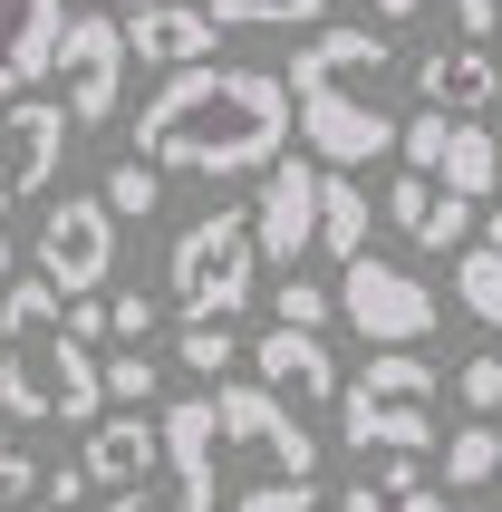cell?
I'll return each mask as SVG.
<instances>
[{"mask_svg": "<svg viewBox=\"0 0 502 512\" xmlns=\"http://www.w3.org/2000/svg\"><path fill=\"white\" fill-rule=\"evenodd\" d=\"M107 339H155V300H145V290H107Z\"/></svg>", "mask_w": 502, "mask_h": 512, "instance_id": "f1b7e54d", "label": "cell"}, {"mask_svg": "<svg viewBox=\"0 0 502 512\" xmlns=\"http://www.w3.org/2000/svg\"><path fill=\"white\" fill-rule=\"evenodd\" d=\"M435 194H454V203L502 194V145H493V126H464V116H454L445 155H435Z\"/></svg>", "mask_w": 502, "mask_h": 512, "instance_id": "d6986e66", "label": "cell"}, {"mask_svg": "<svg viewBox=\"0 0 502 512\" xmlns=\"http://www.w3.org/2000/svg\"><path fill=\"white\" fill-rule=\"evenodd\" d=\"M493 474H502V426H483V416H474V426H454V445H445V484H454V493H483Z\"/></svg>", "mask_w": 502, "mask_h": 512, "instance_id": "7402d4cb", "label": "cell"}, {"mask_svg": "<svg viewBox=\"0 0 502 512\" xmlns=\"http://www.w3.org/2000/svg\"><path fill=\"white\" fill-rule=\"evenodd\" d=\"M493 78H502V58H493Z\"/></svg>", "mask_w": 502, "mask_h": 512, "instance_id": "60d3db41", "label": "cell"}, {"mask_svg": "<svg viewBox=\"0 0 502 512\" xmlns=\"http://www.w3.org/2000/svg\"><path fill=\"white\" fill-rule=\"evenodd\" d=\"M309 242H319V165L309 155H271L261 165V203H251V252L271 271H300Z\"/></svg>", "mask_w": 502, "mask_h": 512, "instance_id": "8fae6325", "label": "cell"}, {"mask_svg": "<svg viewBox=\"0 0 502 512\" xmlns=\"http://www.w3.org/2000/svg\"><path fill=\"white\" fill-rule=\"evenodd\" d=\"M49 503L58 512H87V474H78V464H58V474H49Z\"/></svg>", "mask_w": 502, "mask_h": 512, "instance_id": "d6a6232c", "label": "cell"}, {"mask_svg": "<svg viewBox=\"0 0 502 512\" xmlns=\"http://www.w3.org/2000/svg\"><path fill=\"white\" fill-rule=\"evenodd\" d=\"M29 493H39V464H29L20 445H0V512H20Z\"/></svg>", "mask_w": 502, "mask_h": 512, "instance_id": "4dcf8cb0", "label": "cell"}, {"mask_svg": "<svg viewBox=\"0 0 502 512\" xmlns=\"http://www.w3.org/2000/svg\"><path fill=\"white\" fill-rule=\"evenodd\" d=\"M97 203H107V223H145V213L165 203V184H155V165H136V155H126V165L97 184Z\"/></svg>", "mask_w": 502, "mask_h": 512, "instance_id": "cb8c5ba5", "label": "cell"}, {"mask_svg": "<svg viewBox=\"0 0 502 512\" xmlns=\"http://www.w3.org/2000/svg\"><path fill=\"white\" fill-rule=\"evenodd\" d=\"M58 107H68V126H107L116 107H126V39H116L107 10H68L58 20Z\"/></svg>", "mask_w": 502, "mask_h": 512, "instance_id": "ba28073f", "label": "cell"}, {"mask_svg": "<svg viewBox=\"0 0 502 512\" xmlns=\"http://www.w3.org/2000/svg\"><path fill=\"white\" fill-rule=\"evenodd\" d=\"M387 512H454V493H435V484H416V493H396Z\"/></svg>", "mask_w": 502, "mask_h": 512, "instance_id": "836d02e7", "label": "cell"}, {"mask_svg": "<svg viewBox=\"0 0 502 512\" xmlns=\"http://www.w3.org/2000/svg\"><path fill=\"white\" fill-rule=\"evenodd\" d=\"M174 358H184L194 377H223L232 358H242V339H232V319H194V329L174 339Z\"/></svg>", "mask_w": 502, "mask_h": 512, "instance_id": "d4e9b609", "label": "cell"}, {"mask_svg": "<svg viewBox=\"0 0 502 512\" xmlns=\"http://www.w3.org/2000/svg\"><path fill=\"white\" fill-rule=\"evenodd\" d=\"M0 416L10 426H97L107 416L97 348L58 329V290L39 271L0 281Z\"/></svg>", "mask_w": 502, "mask_h": 512, "instance_id": "3957f363", "label": "cell"}, {"mask_svg": "<svg viewBox=\"0 0 502 512\" xmlns=\"http://www.w3.org/2000/svg\"><path fill=\"white\" fill-rule=\"evenodd\" d=\"M68 145H78V126H68L58 97H10L0 107V213H20L29 194H49L58 165H68Z\"/></svg>", "mask_w": 502, "mask_h": 512, "instance_id": "30bf717a", "label": "cell"}, {"mask_svg": "<svg viewBox=\"0 0 502 512\" xmlns=\"http://www.w3.org/2000/svg\"><path fill=\"white\" fill-rule=\"evenodd\" d=\"M58 20H68V0H0V107H10V97H29V87L49 78Z\"/></svg>", "mask_w": 502, "mask_h": 512, "instance_id": "5bb4252c", "label": "cell"}, {"mask_svg": "<svg viewBox=\"0 0 502 512\" xmlns=\"http://www.w3.org/2000/svg\"><path fill=\"white\" fill-rule=\"evenodd\" d=\"M20 512H29V503H20Z\"/></svg>", "mask_w": 502, "mask_h": 512, "instance_id": "b9f144b4", "label": "cell"}, {"mask_svg": "<svg viewBox=\"0 0 502 512\" xmlns=\"http://www.w3.org/2000/svg\"><path fill=\"white\" fill-rule=\"evenodd\" d=\"M271 310H280V329H309V339H319V329L338 319V300H329L319 281H300V271H290V281L271 290Z\"/></svg>", "mask_w": 502, "mask_h": 512, "instance_id": "484cf974", "label": "cell"}, {"mask_svg": "<svg viewBox=\"0 0 502 512\" xmlns=\"http://www.w3.org/2000/svg\"><path fill=\"white\" fill-rule=\"evenodd\" d=\"M251 387H271L290 416L300 406H338V358L309 329H271V339H251Z\"/></svg>", "mask_w": 502, "mask_h": 512, "instance_id": "7c38bea8", "label": "cell"}, {"mask_svg": "<svg viewBox=\"0 0 502 512\" xmlns=\"http://www.w3.org/2000/svg\"><path fill=\"white\" fill-rule=\"evenodd\" d=\"M155 377H165V368H155L145 348H97V387H107V406H136V416H145V406H155Z\"/></svg>", "mask_w": 502, "mask_h": 512, "instance_id": "603a6c76", "label": "cell"}, {"mask_svg": "<svg viewBox=\"0 0 502 512\" xmlns=\"http://www.w3.org/2000/svg\"><path fill=\"white\" fill-rule=\"evenodd\" d=\"M338 512H387V493H377V484H348V493H338Z\"/></svg>", "mask_w": 502, "mask_h": 512, "instance_id": "e575fe53", "label": "cell"}, {"mask_svg": "<svg viewBox=\"0 0 502 512\" xmlns=\"http://www.w3.org/2000/svg\"><path fill=\"white\" fill-rule=\"evenodd\" d=\"M454 397H464V416H493V406H502V358H493V348L454 368Z\"/></svg>", "mask_w": 502, "mask_h": 512, "instance_id": "4316f807", "label": "cell"}, {"mask_svg": "<svg viewBox=\"0 0 502 512\" xmlns=\"http://www.w3.org/2000/svg\"><path fill=\"white\" fill-rule=\"evenodd\" d=\"M0 445H10V426H0Z\"/></svg>", "mask_w": 502, "mask_h": 512, "instance_id": "ab89813d", "label": "cell"}, {"mask_svg": "<svg viewBox=\"0 0 502 512\" xmlns=\"http://www.w3.org/2000/svg\"><path fill=\"white\" fill-rule=\"evenodd\" d=\"M387 223L406 232L416 252H464V242H474V203L435 194L425 174H396V184H387Z\"/></svg>", "mask_w": 502, "mask_h": 512, "instance_id": "e0dca14e", "label": "cell"}, {"mask_svg": "<svg viewBox=\"0 0 502 512\" xmlns=\"http://www.w3.org/2000/svg\"><path fill=\"white\" fill-rule=\"evenodd\" d=\"M116 39H126V58H145V68H165V78H174V68H203L223 29L203 20V10H184V0H145V10L116 20Z\"/></svg>", "mask_w": 502, "mask_h": 512, "instance_id": "4fadbf2b", "label": "cell"}, {"mask_svg": "<svg viewBox=\"0 0 502 512\" xmlns=\"http://www.w3.org/2000/svg\"><path fill=\"white\" fill-rule=\"evenodd\" d=\"M165 290H174V310H184V329H194V319H232L251 290H261V252H251V213L242 203H223V213H203V223L174 232Z\"/></svg>", "mask_w": 502, "mask_h": 512, "instance_id": "8992f818", "label": "cell"}, {"mask_svg": "<svg viewBox=\"0 0 502 512\" xmlns=\"http://www.w3.org/2000/svg\"><path fill=\"white\" fill-rule=\"evenodd\" d=\"M425 0H377V20H416Z\"/></svg>", "mask_w": 502, "mask_h": 512, "instance_id": "8d00e7d4", "label": "cell"}, {"mask_svg": "<svg viewBox=\"0 0 502 512\" xmlns=\"http://www.w3.org/2000/svg\"><path fill=\"white\" fill-rule=\"evenodd\" d=\"M116 271V223L97 194H68L39 213V281L58 290V300H97Z\"/></svg>", "mask_w": 502, "mask_h": 512, "instance_id": "9c48e42d", "label": "cell"}, {"mask_svg": "<svg viewBox=\"0 0 502 512\" xmlns=\"http://www.w3.org/2000/svg\"><path fill=\"white\" fill-rule=\"evenodd\" d=\"M213 29H319L329 0H203Z\"/></svg>", "mask_w": 502, "mask_h": 512, "instance_id": "44dd1931", "label": "cell"}, {"mask_svg": "<svg viewBox=\"0 0 502 512\" xmlns=\"http://www.w3.org/2000/svg\"><path fill=\"white\" fill-rule=\"evenodd\" d=\"M416 87H425V107L435 116H464V126H483V107L502 97V78H493V49H425L416 58Z\"/></svg>", "mask_w": 502, "mask_h": 512, "instance_id": "2e32d148", "label": "cell"}, {"mask_svg": "<svg viewBox=\"0 0 502 512\" xmlns=\"http://www.w3.org/2000/svg\"><path fill=\"white\" fill-rule=\"evenodd\" d=\"M116 10H145V0H116Z\"/></svg>", "mask_w": 502, "mask_h": 512, "instance_id": "f35d334b", "label": "cell"}, {"mask_svg": "<svg viewBox=\"0 0 502 512\" xmlns=\"http://www.w3.org/2000/svg\"><path fill=\"white\" fill-rule=\"evenodd\" d=\"M213 397V455H223V503L251 484H319V435L251 377H223L203 387Z\"/></svg>", "mask_w": 502, "mask_h": 512, "instance_id": "5b68a950", "label": "cell"}, {"mask_svg": "<svg viewBox=\"0 0 502 512\" xmlns=\"http://www.w3.org/2000/svg\"><path fill=\"white\" fill-rule=\"evenodd\" d=\"M367 484L396 503V493H416V484H425V455H367Z\"/></svg>", "mask_w": 502, "mask_h": 512, "instance_id": "f546056e", "label": "cell"}, {"mask_svg": "<svg viewBox=\"0 0 502 512\" xmlns=\"http://www.w3.org/2000/svg\"><path fill=\"white\" fill-rule=\"evenodd\" d=\"M87 493H136L155 474V426H145L136 406H107L97 426H87V455H78Z\"/></svg>", "mask_w": 502, "mask_h": 512, "instance_id": "9a60e30c", "label": "cell"}, {"mask_svg": "<svg viewBox=\"0 0 502 512\" xmlns=\"http://www.w3.org/2000/svg\"><path fill=\"white\" fill-rule=\"evenodd\" d=\"M271 155H290V97H280L271 68H174L136 116V165L155 174H203V184H232V174H261Z\"/></svg>", "mask_w": 502, "mask_h": 512, "instance_id": "6da1fadb", "label": "cell"}, {"mask_svg": "<svg viewBox=\"0 0 502 512\" xmlns=\"http://www.w3.org/2000/svg\"><path fill=\"white\" fill-rule=\"evenodd\" d=\"M454 310L502 329V252L493 242H464V252H454Z\"/></svg>", "mask_w": 502, "mask_h": 512, "instance_id": "ffe728a7", "label": "cell"}, {"mask_svg": "<svg viewBox=\"0 0 502 512\" xmlns=\"http://www.w3.org/2000/svg\"><path fill=\"white\" fill-rule=\"evenodd\" d=\"M338 319L358 329L367 348H425L435 339V290L416 281V271H396V261H377V252H358V261H338Z\"/></svg>", "mask_w": 502, "mask_h": 512, "instance_id": "52a82bcc", "label": "cell"}, {"mask_svg": "<svg viewBox=\"0 0 502 512\" xmlns=\"http://www.w3.org/2000/svg\"><path fill=\"white\" fill-rule=\"evenodd\" d=\"M223 512H319V484H251V493H232Z\"/></svg>", "mask_w": 502, "mask_h": 512, "instance_id": "83f0119b", "label": "cell"}, {"mask_svg": "<svg viewBox=\"0 0 502 512\" xmlns=\"http://www.w3.org/2000/svg\"><path fill=\"white\" fill-rule=\"evenodd\" d=\"M367 223H377V194H367L358 174H329V165H319V242H309V252L358 261L367 252Z\"/></svg>", "mask_w": 502, "mask_h": 512, "instance_id": "ac0fdd59", "label": "cell"}, {"mask_svg": "<svg viewBox=\"0 0 502 512\" xmlns=\"http://www.w3.org/2000/svg\"><path fill=\"white\" fill-rule=\"evenodd\" d=\"M493 145H502V136H493Z\"/></svg>", "mask_w": 502, "mask_h": 512, "instance_id": "7bdbcfd3", "label": "cell"}, {"mask_svg": "<svg viewBox=\"0 0 502 512\" xmlns=\"http://www.w3.org/2000/svg\"><path fill=\"white\" fill-rule=\"evenodd\" d=\"M387 68L396 49L377 29H348V20H319L300 39V58L280 68V97L300 116V145L309 165L329 174H358L377 155H396V107H387Z\"/></svg>", "mask_w": 502, "mask_h": 512, "instance_id": "7a4b0ae2", "label": "cell"}, {"mask_svg": "<svg viewBox=\"0 0 502 512\" xmlns=\"http://www.w3.org/2000/svg\"><path fill=\"white\" fill-rule=\"evenodd\" d=\"M435 358L416 348H367L358 377H338V445L348 455H425L435 445Z\"/></svg>", "mask_w": 502, "mask_h": 512, "instance_id": "277c9868", "label": "cell"}, {"mask_svg": "<svg viewBox=\"0 0 502 512\" xmlns=\"http://www.w3.org/2000/svg\"><path fill=\"white\" fill-rule=\"evenodd\" d=\"M10 271H20V261H10V232H0V281H10Z\"/></svg>", "mask_w": 502, "mask_h": 512, "instance_id": "74e56055", "label": "cell"}, {"mask_svg": "<svg viewBox=\"0 0 502 512\" xmlns=\"http://www.w3.org/2000/svg\"><path fill=\"white\" fill-rule=\"evenodd\" d=\"M454 29H464V49H483L502 29V0H454Z\"/></svg>", "mask_w": 502, "mask_h": 512, "instance_id": "1f68e13d", "label": "cell"}, {"mask_svg": "<svg viewBox=\"0 0 502 512\" xmlns=\"http://www.w3.org/2000/svg\"><path fill=\"white\" fill-rule=\"evenodd\" d=\"M107 512H174V503H155V493H145V484H136V493H116V503H107Z\"/></svg>", "mask_w": 502, "mask_h": 512, "instance_id": "d590c367", "label": "cell"}]
</instances>
